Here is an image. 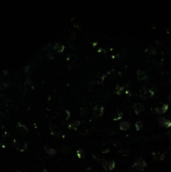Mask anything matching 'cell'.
<instances>
[{"label":"cell","instance_id":"cell-11","mask_svg":"<svg viewBox=\"0 0 171 172\" xmlns=\"http://www.w3.org/2000/svg\"><path fill=\"white\" fill-rule=\"evenodd\" d=\"M135 127H136V129L137 130H140L142 128H143V122L142 121H138L136 123V124H135Z\"/></svg>","mask_w":171,"mask_h":172},{"label":"cell","instance_id":"cell-10","mask_svg":"<svg viewBox=\"0 0 171 172\" xmlns=\"http://www.w3.org/2000/svg\"><path fill=\"white\" fill-rule=\"evenodd\" d=\"M139 74H138V76H139V79L141 80V81H143V80L146 79V77H147V76L145 73H143L142 71H139L138 72Z\"/></svg>","mask_w":171,"mask_h":172},{"label":"cell","instance_id":"cell-2","mask_svg":"<svg viewBox=\"0 0 171 172\" xmlns=\"http://www.w3.org/2000/svg\"><path fill=\"white\" fill-rule=\"evenodd\" d=\"M115 166L116 163L113 160H107V161H104L102 163V167L106 171H112L115 168Z\"/></svg>","mask_w":171,"mask_h":172},{"label":"cell","instance_id":"cell-8","mask_svg":"<svg viewBox=\"0 0 171 172\" xmlns=\"http://www.w3.org/2000/svg\"><path fill=\"white\" fill-rule=\"evenodd\" d=\"M46 151L47 154H50V155H54V154H56V149H52V148H46Z\"/></svg>","mask_w":171,"mask_h":172},{"label":"cell","instance_id":"cell-5","mask_svg":"<svg viewBox=\"0 0 171 172\" xmlns=\"http://www.w3.org/2000/svg\"><path fill=\"white\" fill-rule=\"evenodd\" d=\"M129 128V123L128 122H121L120 123V129L122 130H126Z\"/></svg>","mask_w":171,"mask_h":172},{"label":"cell","instance_id":"cell-13","mask_svg":"<svg viewBox=\"0 0 171 172\" xmlns=\"http://www.w3.org/2000/svg\"><path fill=\"white\" fill-rule=\"evenodd\" d=\"M169 137H170V139L171 140V132H170V133H169Z\"/></svg>","mask_w":171,"mask_h":172},{"label":"cell","instance_id":"cell-4","mask_svg":"<svg viewBox=\"0 0 171 172\" xmlns=\"http://www.w3.org/2000/svg\"><path fill=\"white\" fill-rule=\"evenodd\" d=\"M134 112L137 113V114H140V113H142L143 110H144L143 105V104H141V103H136V104L134 106Z\"/></svg>","mask_w":171,"mask_h":172},{"label":"cell","instance_id":"cell-12","mask_svg":"<svg viewBox=\"0 0 171 172\" xmlns=\"http://www.w3.org/2000/svg\"><path fill=\"white\" fill-rule=\"evenodd\" d=\"M77 155H78V157H80V158H83L84 157L83 150H81V149L78 150V151H77Z\"/></svg>","mask_w":171,"mask_h":172},{"label":"cell","instance_id":"cell-7","mask_svg":"<svg viewBox=\"0 0 171 172\" xmlns=\"http://www.w3.org/2000/svg\"><path fill=\"white\" fill-rule=\"evenodd\" d=\"M54 48H55L57 51H59V52H62V51H64V46L60 45V44H56V45L54 46Z\"/></svg>","mask_w":171,"mask_h":172},{"label":"cell","instance_id":"cell-3","mask_svg":"<svg viewBox=\"0 0 171 172\" xmlns=\"http://www.w3.org/2000/svg\"><path fill=\"white\" fill-rule=\"evenodd\" d=\"M158 121H159V123L161 126H164V127H166V128H169L171 126V122L169 120V119H166L165 118H158Z\"/></svg>","mask_w":171,"mask_h":172},{"label":"cell","instance_id":"cell-14","mask_svg":"<svg viewBox=\"0 0 171 172\" xmlns=\"http://www.w3.org/2000/svg\"><path fill=\"white\" fill-rule=\"evenodd\" d=\"M170 100H171V96H170Z\"/></svg>","mask_w":171,"mask_h":172},{"label":"cell","instance_id":"cell-6","mask_svg":"<svg viewBox=\"0 0 171 172\" xmlns=\"http://www.w3.org/2000/svg\"><path fill=\"white\" fill-rule=\"evenodd\" d=\"M167 109H168V105L164 104V105H163L162 107L156 108V112H157L158 113H163V112H164L166 111Z\"/></svg>","mask_w":171,"mask_h":172},{"label":"cell","instance_id":"cell-9","mask_svg":"<svg viewBox=\"0 0 171 172\" xmlns=\"http://www.w3.org/2000/svg\"><path fill=\"white\" fill-rule=\"evenodd\" d=\"M153 156L155 160H163L164 159V155L159 153H153Z\"/></svg>","mask_w":171,"mask_h":172},{"label":"cell","instance_id":"cell-1","mask_svg":"<svg viewBox=\"0 0 171 172\" xmlns=\"http://www.w3.org/2000/svg\"><path fill=\"white\" fill-rule=\"evenodd\" d=\"M146 165H147V164L145 162V160L142 158H139L135 162H134V165H133V167L134 169H136L137 171H143L144 170V168L146 167Z\"/></svg>","mask_w":171,"mask_h":172}]
</instances>
